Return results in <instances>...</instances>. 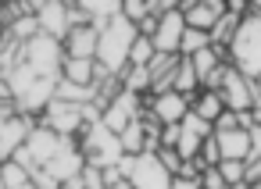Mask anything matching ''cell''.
<instances>
[{
    "label": "cell",
    "instance_id": "1",
    "mask_svg": "<svg viewBox=\"0 0 261 189\" xmlns=\"http://www.w3.org/2000/svg\"><path fill=\"white\" fill-rule=\"evenodd\" d=\"M136 25L133 22H125L122 15L111 22V25H104L100 29V43H97V65L108 72V75H122L125 68H129V50H133V43H136Z\"/></svg>",
    "mask_w": 261,
    "mask_h": 189
},
{
    "label": "cell",
    "instance_id": "2",
    "mask_svg": "<svg viewBox=\"0 0 261 189\" xmlns=\"http://www.w3.org/2000/svg\"><path fill=\"white\" fill-rule=\"evenodd\" d=\"M229 65L247 79H261V18L257 15H247L240 22V33L229 47Z\"/></svg>",
    "mask_w": 261,
    "mask_h": 189
},
{
    "label": "cell",
    "instance_id": "3",
    "mask_svg": "<svg viewBox=\"0 0 261 189\" xmlns=\"http://www.w3.org/2000/svg\"><path fill=\"white\" fill-rule=\"evenodd\" d=\"M72 139H65V136H58V132H50V129H43V125H36L33 132H29V139H25V146L11 157V161H18L29 175L33 171H40V168H47L65 146H68Z\"/></svg>",
    "mask_w": 261,
    "mask_h": 189
},
{
    "label": "cell",
    "instance_id": "4",
    "mask_svg": "<svg viewBox=\"0 0 261 189\" xmlns=\"http://www.w3.org/2000/svg\"><path fill=\"white\" fill-rule=\"evenodd\" d=\"M133 189H172V171L158 161V153H140V157H122L115 164Z\"/></svg>",
    "mask_w": 261,
    "mask_h": 189
},
{
    "label": "cell",
    "instance_id": "5",
    "mask_svg": "<svg viewBox=\"0 0 261 189\" xmlns=\"http://www.w3.org/2000/svg\"><path fill=\"white\" fill-rule=\"evenodd\" d=\"M79 150H83V157H86V164H97V168H115L125 153H122V143H118V136L104 125V121H97V125H90L79 139Z\"/></svg>",
    "mask_w": 261,
    "mask_h": 189
},
{
    "label": "cell",
    "instance_id": "6",
    "mask_svg": "<svg viewBox=\"0 0 261 189\" xmlns=\"http://www.w3.org/2000/svg\"><path fill=\"white\" fill-rule=\"evenodd\" d=\"M86 107L90 104H68V100H50L47 107H43V114L36 118V125H43V129H50V132H58V136H65V139H75V136H83L86 132Z\"/></svg>",
    "mask_w": 261,
    "mask_h": 189
},
{
    "label": "cell",
    "instance_id": "7",
    "mask_svg": "<svg viewBox=\"0 0 261 189\" xmlns=\"http://www.w3.org/2000/svg\"><path fill=\"white\" fill-rule=\"evenodd\" d=\"M218 93H222V100H225V111H236V114H243V111H250V107L257 104V93H254V79L240 75V72H236L232 65L225 68Z\"/></svg>",
    "mask_w": 261,
    "mask_h": 189
},
{
    "label": "cell",
    "instance_id": "8",
    "mask_svg": "<svg viewBox=\"0 0 261 189\" xmlns=\"http://www.w3.org/2000/svg\"><path fill=\"white\" fill-rule=\"evenodd\" d=\"M143 114L154 118L158 125H182V118L190 114V97L168 89L161 97H143Z\"/></svg>",
    "mask_w": 261,
    "mask_h": 189
},
{
    "label": "cell",
    "instance_id": "9",
    "mask_svg": "<svg viewBox=\"0 0 261 189\" xmlns=\"http://www.w3.org/2000/svg\"><path fill=\"white\" fill-rule=\"evenodd\" d=\"M136 118H143V97H136V93H118L108 107H104V114H100V121L118 136V132H125Z\"/></svg>",
    "mask_w": 261,
    "mask_h": 189
},
{
    "label": "cell",
    "instance_id": "10",
    "mask_svg": "<svg viewBox=\"0 0 261 189\" xmlns=\"http://www.w3.org/2000/svg\"><path fill=\"white\" fill-rule=\"evenodd\" d=\"M179 11L186 18V29H197V33L211 36V29L225 15V4H222V0H193V4H179Z\"/></svg>",
    "mask_w": 261,
    "mask_h": 189
},
{
    "label": "cell",
    "instance_id": "11",
    "mask_svg": "<svg viewBox=\"0 0 261 189\" xmlns=\"http://www.w3.org/2000/svg\"><path fill=\"white\" fill-rule=\"evenodd\" d=\"M33 129H36V118H29V114H15L11 121L0 125V161H11L25 146Z\"/></svg>",
    "mask_w": 261,
    "mask_h": 189
},
{
    "label": "cell",
    "instance_id": "12",
    "mask_svg": "<svg viewBox=\"0 0 261 189\" xmlns=\"http://www.w3.org/2000/svg\"><path fill=\"white\" fill-rule=\"evenodd\" d=\"M182 36H186V18H182V11L175 8V11H168V15H161V18H158L154 50H158V54H179Z\"/></svg>",
    "mask_w": 261,
    "mask_h": 189
},
{
    "label": "cell",
    "instance_id": "13",
    "mask_svg": "<svg viewBox=\"0 0 261 189\" xmlns=\"http://www.w3.org/2000/svg\"><path fill=\"white\" fill-rule=\"evenodd\" d=\"M97 43H100V33L93 25H75L68 36H65V57H79V61H97Z\"/></svg>",
    "mask_w": 261,
    "mask_h": 189
},
{
    "label": "cell",
    "instance_id": "14",
    "mask_svg": "<svg viewBox=\"0 0 261 189\" xmlns=\"http://www.w3.org/2000/svg\"><path fill=\"white\" fill-rule=\"evenodd\" d=\"M222 161H247L250 157V132L247 129H229V132H215Z\"/></svg>",
    "mask_w": 261,
    "mask_h": 189
},
{
    "label": "cell",
    "instance_id": "15",
    "mask_svg": "<svg viewBox=\"0 0 261 189\" xmlns=\"http://www.w3.org/2000/svg\"><path fill=\"white\" fill-rule=\"evenodd\" d=\"M190 111H193L197 118H204L207 125H215V121L225 114V100H222L218 89H200V93L190 100Z\"/></svg>",
    "mask_w": 261,
    "mask_h": 189
},
{
    "label": "cell",
    "instance_id": "16",
    "mask_svg": "<svg viewBox=\"0 0 261 189\" xmlns=\"http://www.w3.org/2000/svg\"><path fill=\"white\" fill-rule=\"evenodd\" d=\"M61 79H65V82H75V86H93V89H97V61L65 57V61H61Z\"/></svg>",
    "mask_w": 261,
    "mask_h": 189
},
{
    "label": "cell",
    "instance_id": "17",
    "mask_svg": "<svg viewBox=\"0 0 261 189\" xmlns=\"http://www.w3.org/2000/svg\"><path fill=\"white\" fill-rule=\"evenodd\" d=\"M118 143H122V153H129V157L147 153V121H143V118H136L125 132H118Z\"/></svg>",
    "mask_w": 261,
    "mask_h": 189
},
{
    "label": "cell",
    "instance_id": "18",
    "mask_svg": "<svg viewBox=\"0 0 261 189\" xmlns=\"http://www.w3.org/2000/svg\"><path fill=\"white\" fill-rule=\"evenodd\" d=\"M172 89H175V93H182V97H190V100L200 93V79H197V72H193L190 57H182V61H179V68H175V75H172Z\"/></svg>",
    "mask_w": 261,
    "mask_h": 189
},
{
    "label": "cell",
    "instance_id": "19",
    "mask_svg": "<svg viewBox=\"0 0 261 189\" xmlns=\"http://www.w3.org/2000/svg\"><path fill=\"white\" fill-rule=\"evenodd\" d=\"M118 79H122V89H125V93L150 97V68H125Z\"/></svg>",
    "mask_w": 261,
    "mask_h": 189
},
{
    "label": "cell",
    "instance_id": "20",
    "mask_svg": "<svg viewBox=\"0 0 261 189\" xmlns=\"http://www.w3.org/2000/svg\"><path fill=\"white\" fill-rule=\"evenodd\" d=\"M29 182H33V175L18 161H4V164H0V189H22Z\"/></svg>",
    "mask_w": 261,
    "mask_h": 189
},
{
    "label": "cell",
    "instance_id": "21",
    "mask_svg": "<svg viewBox=\"0 0 261 189\" xmlns=\"http://www.w3.org/2000/svg\"><path fill=\"white\" fill-rule=\"evenodd\" d=\"M154 57H158L154 40L136 36V43H133V50H129V68H150V61H154Z\"/></svg>",
    "mask_w": 261,
    "mask_h": 189
},
{
    "label": "cell",
    "instance_id": "22",
    "mask_svg": "<svg viewBox=\"0 0 261 189\" xmlns=\"http://www.w3.org/2000/svg\"><path fill=\"white\" fill-rule=\"evenodd\" d=\"M207 47H211V36H207V33L186 29V36H182V43H179V57H193V54H200V50H207Z\"/></svg>",
    "mask_w": 261,
    "mask_h": 189
},
{
    "label": "cell",
    "instance_id": "23",
    "mask_svg": "<svg viewBox=\"0 0 261 189\" xmlns=\"http://www.w3.org/2000/svg\"><path fill=\"white\" fill-rule=\"evenodd\" d=\"M225 185H236V182H247V161H222L218 164Z\"/></svg>",
    "mask_w": 261,
    "mask_h": 189
},
{
    "label": "cell",
    "instance_id": "24",
    "mask_svg": "<svg viewBox=\"0 0 261 189\" xmlns=\"http://www.w3.org/2000/svg\"><path fill=\"white\" fill-rule=\"evenodd\" d=\"M147 15H150V4H143V0H125L122 4V18L133 22V25H140Z\"/></svg>",
    "mask_w": 261,
    "mask_h": 189
},
{
    "label": "cell",
    "instance_id": "25",
    "mask_svg": "<svg viewBox=\"0 0 261 189\" xmlns=\"http://www.w3.org/2000/svg\"><path fill=\"white\" fill-rule=\"evenodd\" d=\"M200 161H204L207 168H218V164H222V150H218V139H215V136L204 139V146H200Z\"/></svg>",
    "mask_w": 261,
    "mask_h": 189
},
{
    "label": "cell",
    "instance_id": "26",
    "mask_svg": "<svg viewBox=\"0 0 261 189\" xmlns=\"http://www.w3.org/2000/svg\"><path fill=\"white\" fill-rule=\"evenodd\" d=\"M158 161H161L172 175H179V168H182V157H179V150H172V146H161V150H158Z\"/></svg>",
    "mask_w": 261,
    "mask_h": 189
},
{
    "label": "cell",
    "instance_id": "27",
    "mask_svg": "<svg viewBox=\"0 0 261 189\" xmlns=\"http://www.w3.org/2000/svg\"><path fill=\"white\" fill-rule=\"evenodd\" d=\"M200 189H229V185H225V178H222L218 168H207V171L200 175Z\"/></svg>",
    "mask_w": 261,
    "mask_h": 189
},
{
    "label": "cell",
    "instance_id": "28",
    "mask_svg": "<svg viewBox=\"0 0 261 189\" xmlns=\"http://www.w3.org/2000/svg\"><path fill=\"white\" fill-rule=\"evenodd\" d=\"M161 146H172V150L179 146V125H161Z\"/></svg>",
    "mask_w": 261,
    "mask_h": 189
},
{
    "label": "cell",
    "instance_id": "29",
    "mask_svg": "<svg viewBox=\"0 0 261 189\" xmlns=\"http://www.w3.org/2000/svg\"><path fill=\"white\" fill-rule=\"evenodd\" d=\"M247 182H261V153H250L247 157Z\"/></svg>",
    "mask_w": 261,
    "mask_h": 189
},
{
    "label": "cell",
    "instance_id": "30",
    "mask_svg": "<svg viewBox=\"0 0 261 189\" xmlns=\"http://www.w3.org/2000/svg\"><path fill=\"white\" fill-rule=\"evenodd\" d=\"M172 189H200V178H186V175H172Z\"/></svg>",
    "mask_w": 261,
    "mask_h": 189
},
{
    "label": "cell",
    "instance_id": "31",
    "mask_svg": "<svg viewBox=\"0 0 261 189\" xmlns=\"http://www.w3.org/2000/svg\"><path fill=\"white\" fill-rule=\"evenodd\" d=\"M250 153H261V125L250 129Z\"/></svg>",
    "mask_w": 261,
    "mask_h": 189
},
{
    "label": "cell",
    "instance_id": "32",
    "mask_svg": "<svg viewBox=\"0 0 261 189\" xmlns=\"http://www.w3.org/2000/svg\"><path fill=\"white\" fill-rule=\"evenodd\" d=\"M229 189H250V182H236V185H229Z\"/></svg>",
    "mask_w": 261,
    "mask_h": 189
},
{
    "label": "cell",
    "instance_id": "33",
    "mask_svg": "<svg viewBox=\"0 0 261 189\" xmlns=\"http://www.w3.org/2000/svg\"><path fill=\"white\" fill-rule=\"evenodd\" d=\"M254 93H257V100H261V79H254Z\"/></svg>",
    "mask_w": 261,
    "mask_h": 189
},
{
    "label": "cell",
    "instance_id": "34",
    "mask_svg": "<svg viewBox=\"0 0 261 189\" xmlns=\"http://www.w3.org/2000/svg\"><path fill=\"white\" fill-rule=\"evenodd\" d=\"M22 189H36V185H33V182H29V185H22Z\"/></svg>",
    "mask_w": 261,
    "mask_h": 189
}]
</instances>
